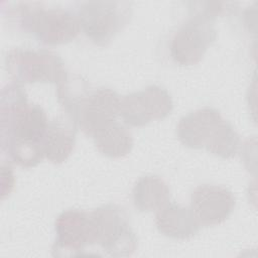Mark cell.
<instances>
[{
	"mask_svg": "<svg viewBox=\"0 0 258 258\" xmlns=\"http://www.w3.org/2000/svg\"><path fill=\"white\" fill-rule=\"evenodd\" d=\"M48 126L44 110L27 102L18 83L3 88L0 98V139L2 152L22 167H33L43 158L42 140Z\"/></svg>",
	"mask_w": 258,
	"mask_h": 258,
	"instance_id": "1",
	"label": "cell"
},
{
	"mask_svg": "<svg viewBox=\"0 0 258 258\" xmlns=\"http://www.w3.org/2000/svg\"><path fill=\"white\" fill-rule=\"evenodd\" d=\"M177 137L186 147L206 148L222 158L233 157L240 144L239 135L233 126L218 110L210 107L183 116L177 125Z\"/></svg>",
	"mask_w": 258,
	"mask_h": 258,
	"instance_id": "2",
	"label": "cell"
},
{
	"mask_svg": "<svg viewBox=\"0 0 258 258\" xmlns=\"http://www.w3.org/2000/svg\"><path fill=\"white\" fill-rule=\"evenodd\" d=\"M13 13L24 31L46 45L70 42L81 31L78 16L61 8H46L39 3H19Z\"/></svg>",
	"mask_w": 258,
	"mask_h": 258,
	"instance_id": "3",
	"label": "cell"
},
{
	"mask_svg": "<svg viewBox=\"0 0 258 258\" xmlns=\"http://www.w3.org/2000/svg\"><path fill=\"white\" fill-rule=\"evenodd\" d=\"M93 244L115 257L132 255L137 248V237L132 231L125 210L114 204L104 205L90 213Z\"/></svg>",
	"mask_w": 258,
	"mask_h": 258,
	"instance_id": "4",
	"label": "cell"
},
{
	"mask_svg": "<svg viewBox=\"0 0 258 258\" xmlns=\"http://www.w3.org/2000/svg\"><path fill=\"white\" fill-rule=\"evenodd\" d=\"M132 3L89 1L78 7V19L86 36L98 45L108 44L129 22Z\"/></svg>",
	"mask_w": 258,
	"mask_h": 258,
	"instance_id": "5",
	"label": "cell"
},
{
	"mask_svg": "<svg viewBox=\"0 0 258 258\" xmlns=\"http://www.w3.org/2000/svg\"><path fill=\"white\" fill-rule=\"evenodd\" d=\"M6 70L16 83L62 82L69 75L59 55L48 50L14 48L5 56Z\"/></svg>",
	"mask_w": 258,
	"mask_h": 258,
	"instance_id": "6",
	"label": "cell"
},
{
	"mask_svg": "<svg viewBox=\"0 0 258 258\" xmlns=\"http://www.w3.org/2000/svg\"><path fill=\"white\" fill-rule=\"evenodd\" d=\"M217 38L213 21L191 15L173 34L170 41V56L180 66L200 62L210 45Z\"/></svg>",
	"mask_w": 258,
	"mask_h": 258,
	"instance_id": "7",
	"label": "cell"
},
{
	"mask_svg": "<svg viewBox=\"0 0 258 258\" xmlns=\"http://www.w3.org/2000/svg\"><path fill=\"white\" fill-rule=\"evenodd\" d=\"M172 108L169 93L159 86L152 85L121 98L119 114L127 125L142 127L153 120L166 118Z\"/></svg>",
	"mask_w": 258,
	"mask_h": 258,
	"instance_id": "8",
	"label": "cell"
},
{
	"mask_svg": "<svg viewBox=\"0 0 258 258\" xmlns=\"http://www.w3.org/2000/svg\"><path fill=\"white\" fill-rule=\"evenodd\" d=\"M54 256L79 255L92 245L90 214L81 210H68L58 215L54 224Z\"/></svg>",
	"mask_w": 258,
	"mask_h": 258,
	"instance_id": "9",
	"label": "cell"
},
{
	"mask_svg": "<svg viewBox=\"0 0 258 258\" xmlns=\"http://www.w3.org/2000/svg\"><path fill=\"white\" fill-rule=\"evenodd\" d=\"M235 205L233 192L221 185L203 184L190 196V210L198 223L205 227L225 222L232 214Z\"/></svg>",
	"mask_w": 258,
	"mask_h": 258,
	"instance_id": "10",
	"label": "cell"
},
{
	"mask_svg": "<svg viewBox=\"0 0 258 258\" xmlns=\"http://www.w3.org/2000/svg\"><path fill=\"white\" fill-rule=\"evenodd\" d=\"M155 225L162 235L174 240L190 239L201 228L191 210L178 204H166L159 209Z\"/></svg>",
	"mask_w": 258,
	"mask_h": 258,
	"instance_id": "11",
	"label": "cell"
},
{
	"mask_svg": "<svg viewBox=\"0 0 258 258\" xmlns=\"http://www.w3.org/2000/svg\"><path fill=\"white\" fill-rule=\"evenodd\" d=\"M76 142V125L62 120L48 122L42 147L44 157L53 163H61L72 154Z\"/></svg>",
	"mask_w": 258,
	"mask_h": 258,
	"instance_id": "12",
	"label": "cell"
},
{
	"mask_svg": "<svg viewBox=\"0 0 258 258\" xmlns=\"http://www.w3.org/2000/svg\"><path fill=\"white\" fill-rule=\"evenodd\" d=\"M169 199L167 183L157 175L140 177L132 189L133 205L140 212L158 211L168 204Z\"/></svg>",
	"mask_w": 258,
	"mask_h": 258,
	"instance_id": "13",
	"label": "cell"
},
{
	"mask_svg": "<svg viewBox=\"0 0 258 258\" xmlns=\"http://www.w3.org/2000/svg\"><path fill=\"white\" fill-rule=\"evenodd\" d=\"M92 137L98 151L111 158L126 156L133 147L131 132L116 120L97 131Z\"/></svg>",
	"mask_w": 258,
	"mask_h": 258,
	"instance_id": "14",
	"label": "cell"
},
{
	"mask_svg": "<svg viewBox=\"0 0 258 258\" xmlns=\"http://www.w3.org/2000/svg\"><path fill=\"white\" fill-rule=\"evenodd\" d=\"M192 7H190L191 15H198L204 17L208 20L214 21L216 17L221 15L227 10V6L231 3L226 2H191Z\"/></svg>",
	"mask_w": 258,
	"mask_h": 258,
	"instance_id": "15",
	"label": "cell"
}]
</instances>
